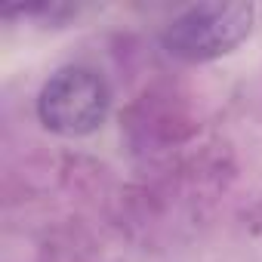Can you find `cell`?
<instances>
[{
	"mask_svg": "<svg viewBox=\"0 0 262 262\" xmlns=\"http://www.w3.org/2000/svg\"><path fill=\"white\" fill-rule=\"evenodd\" d=\"M256 7L244 0H204L179 16H173L161 31V47L167 56L185 65H207L231 56L253 31Z\"/></svg>",
	"mask_w": 262,
	"mask_h": 262,
	"instance_id": "1",
	"label": "cell"
},
{
	"mask_svg": "<svg viewBox=\"0 0 262 262\" xmlns=\"http://www.w3.org/2000/svg\"><path fill=\"white\" fill-rule=\"evenodd\" d=\"M111 90L108 80L90 65L56 68L37 93V120L43 129L65 139H83L108 120Z\"/></svg>",
	"mask_w": 262,
	"mask_h": 262,
	"instance_id": "2",
	"label": "cell"
}]
</instances>
